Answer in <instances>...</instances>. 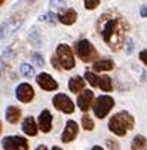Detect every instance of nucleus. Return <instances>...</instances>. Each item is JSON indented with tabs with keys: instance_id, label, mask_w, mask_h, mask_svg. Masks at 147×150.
<instances>
[{
	"instance_id": "nucleus-31",
	"label": "nucleus",
	"mask_w": 147,
	"mask_h": 150,
	"mask_svg": "<svg viewBox=\"0 0 147 150\" xmlns=\"http://www.w3.org/2000/svg\"><path fill=\"white\" fill-rule=\"evenodd\" d=\"M36 150H46V147H45V146H39Z\"/></svg>"
},
{
	"instance_id": "nucleus-4",
	"label": "nucleus",
	"mask_w": 147,
	"mask_h": 150,
	"mask_svg": "<svg viewBox=\"0 0 147 150\" xmlns=\"http://www.w3.org/2000/svg\"><path fill=\"white\" fill-rule=\"evenodd\" d=\"M113 105H114V101H113L112 97L102 95V97H98L95 100V103L92 104V109H94L95 116L102 119V117H106L109 115V112L113 109Z\"/></svg>"
},
{
	"instance_id": "nucleus-2",
	"label": "nucleus",
	"mask_w": 147,
	"mask_h": 150,
	"mask_svg": "<svg viewBox=\"0 0 147 150\" xmlns=\"http://www.w3.org/2000/svg\"><path fill=\"white\" fill-rule=\"evenodd\" d=\"M132 128H134V117L127 112H120L114 115L109 122V129L119 137H123Z\"/></svg>"
},
{
	"instance_id": "nucleus-19",
	"label": "nucleus",
	"mask_w": 147,
	"mask_h": 150,
	"mask_svg": "<svg viewBox=\"0 0 147 150\" xmlns=\"http://www.w3.org/2000/svg\"><path fill=\"white\" fill-rule=\"evenodd\" d=\"M146 146H147V140H146V137H143V135H135L134 140H132L131 149H132V150H143Z\"/></svg>"
},
{
	"instance_id": "nucleus-6",
	"label": "nucleus",
	"mask_w": 147,
	"mask_h": 150,
	"mask_svg": "<svg viewBox=\"0 0 147 150\" xmlns=\"http://www.w3.org/2000/svg\"><path fill=\"white\" fill-rule=\"evenodd\" d=\"M3 149L5 150H28V141L24 137L12 135L3 138Z\"/></svg>"
},
{
	"instance_id": "nucleus-3",
	"label": "nucleus",
	"mask_w": 147,
	"mask_h": 150,
	"mask_svg": "<svg viewBox=\"0 0 147 150\" xmlns=\"http://www.w3.org/2000/svg\"><path fill=\"white\" fill-rule=\"evenodd\" d=\"M52 66L55 69H66V70H71L74 67V57L67 45H59L57 48V54L52 57Z\"/></svg>"
},
{
	"instance_id": "nucleus-13",
	"label": "nucleus",
	"mask_w": 147,
	"mask_h": 150,
	"mask_svg": "<svg viewBox=\"0 0 147 150\" xmlns=\"http://www.w3.org/2000/svg\"><path fill=\"white\" fill-rule=\"evenodd\" d=\"M58 19L61 21L62 24H66V25H71V24L74 23V21L77 19V13H76V11H73V9H66V12L59 13Z\"/></svg>"
},
{
	"instance_id": "nucleus-9",
	"label": "nucleus",
	"mask_w": 147,
	"mask_h": 150,
	"mask_svg": "<svg viewBox=\"0 0 147 150\" xmlns=\"http://www.w3.org/2000/svg\"><path fill=\"white\" fill-rule=\"evenodd\" d=\"M34 97V91L28 83H21L16 89V98L21 103H30Z\"/></svg>"
},
{
	"instance_id": "nucleus-28",
	"label": "nucleus",
	"mask_w": 147,
	"mask_h": 150,
	"mask_svg": "<svg viewBox=\"0 0 147 150\" xmlns=\"http://www.w3.org/2000/svg\"><path fill=\"white\" fill-rule=\"evenodd\" d=\"M107 146H109V147H110L112 150H113V149H114V150H119V146H117V143H116V141L107 140Z\"/></svg>"
},
{
	"instance_id": "nucleus-10",
	"label": "nucleus",
	"mask_w": 147,
	"mask_h": 150,
	"mask_svg": "<svg viewBox=\"0 0 147 150\" xmlns=\"http://www.w3.org/2000/svg\"><path fill=\"white\" fill-rule=\"evenodd\" d=\"M77 132H79L77 123L73 122V120H69V122L66 123V129H64V132H62V137H61L62 143H70V141H73V140L77 137Z\"/></svg>"
},
{
	"instance_id": "nucleus-16",
	"label": "nucleus",
	"mask_w": 147,
	"mask_h": 150,
	"mask_svg": "<svg viewBox=\"0 0 147 150\" xmlns=\"http://www.w3.org/2000/svg\"><path fill=\"white\" fill-rule=\"evenodd\" d=\"M6 119L11 123H16L21 119V110L18 109V107H12V105L8 107L6 109Z\"/></svg>"
},
{
	"instance_id": "nucleus-27",
	"label": "nucleus",
	"mask_w": 147,
	"mask_h": 150,
	"mask_svg": "<svg viewBox=\"0 0 147 150\" xmlns=\"http://www.w3.org/2000/svg\"><path fill=\"white\" fill-rule=\"evenodd\" d=\"M140 59L146 64V66H147V49H144V51H141L140 52Z\"/></svg>"
},
{
	"instance_id": "nucleus-1",
	"label": "nucleus",
	"mask_w": 147,
	"mask_h": 150,
	"mask_svg": "<svg viewBox=\"0 0 147 150\" xmlns=\"http://www.w3.org/2000/svg\"><path fill=\"white\" fill-rule=\"evenodd\" d=\"M97 30L110 49L119 51L125 43V34L128 31V24L117 15L104 13L98 18Z\"/></svg>"
},
{
	"instance_id": "nucleus-20",
	"label": "nucleus",
	"mask_w": 147,
	"mask_h": 150,
	"mask_svg": "<svg viewBox=\"0 0 147 150\" xmlns=\"http://www.w3.org/2000/svg\"><path fill=\"white\" fill-rule=\"evenodd\" d=\"M98 86H100L102 91L110 92V91H112V79H110L109 76H101V77H100V83H98Z\"/></svg>"
},
{
	"instance_id": "nucleus-25",
	"label": "nucleus",
	"mask_w": 147,
	"mask_h": 150,
	"mask_svg": "<svg viewBox=\"0 0 147 150\" xmlns=\"http://www.w3.org/2000/svg\"><path fill=\"white\" fill-rule=\"evenodd\" d=\"M64 0H51V6L55 8V9H61V8H64Z\"/></svg>"
},
{
	"instance_id": "nucleus-33",
	"label": "nucleus",
	"mask_w": 147,
	"mask_h": 150,
	"mask_svg": "<svg viewBox=\"0 0 147 150\" xmlns=\"http://www.w3.org/2000/svg\"><path fill=\"white\" fill-rule=\"evenodd\" d=\"M52 150H61L59 147H52Z\"/></svg>"
},
{
	"instance_id": "nucleus-29",
	"label": "nucleus",
	"mask_w": 147,
	"mask_h": 150,
	"mask_svg": "<svg viewBox=\"0 0 147 150\" xmlns=\"http://www.w3.org/2000/svg\"><path fill=\"white\" fill-rule=\"evenodd\" d=\"M34 59H36V62L39 64V66H42V67H43L45 61H43V58H40V55H39V54H36V55H34Z\"/></svg>"
},
{
	"instance_id": "nucleus-22",
	"label": "nucleus",
	"mask_w": 147,
	"mask_h": 150,
	"mask_svg": "<svg viewBox=\"0 0 147 150\" xmlns=\"http://www.w3.org/2000/svg\"><path fill=\"white\" fill-rule=\"evenodd\" d=\"M85 79L92 85V86H98V83H100V77L95 76V74L91 73V71H86V73H85Z\"/></svg>"
},
{
	"instance_id": "nucleus-26",
	"label": "nucleus",
	"mask_w": 147,
	"mask_h": 150,
	"mask_svg": "<svg viewBox=\"0 0 147 150\" xmlns=\"http://www.w3.org/2000/svg\"><path fill=\"white\" fill-rule=\"evenodd\" d=\"M40 19H43V21H48L49 24H55V19H57V16H55L54 13H48V15H45V16H42Z\"/></svg>"
},
{
	"instance_id": "nucleus-32",
	"label": "nucleus",
	"mask_w": 147,
	"mask_h": 150,
	"mask_svg": "<svg viewBox=\"0 0 147 150\" xmlns=\"http://www.w3.org/2000/svg\"><path fill=\"white\" fill-rule=\"evenodd\" d=\"M92 150H102V149H101L100 146H94V147H92Z\"/></svg>"
},
{
	"instance_id": "nucleus-21",
	"label": "nucleus",
	"mask_w": 147,
	"mask_h": 150,
	"mask_svg": "<svg viewBox=\"0 0 147 150\" xmlns=\"http://www.w3.org/2000/svg\"><path fill=\"white\" fill-rule=\"evenodd\" d=\"M82 126L85 128L86 131H92L94 129V120L89 117V115H85L82 117Z\"/></svg>"
},
{
	"instance_id": "nucleus-14",
	"label": "nucleus",
	"mask_w": 147,
	"mask_h": 150,
	"mask_svg": "<svg viewBox=\"0 0 147 150\" xmlns=\"http://www.w3.org/2000/svg\"><path fill=\"white\" fill-rule=\"evenodd\" d=\"M69 88L71 92L77 94V92H82L83 88H85V79H82L80 76H74L70 79V83H69Z\"/></svg>"
},
{
	"instance_id": "nucleus-7",
	"label": "nucleus",
	"mask_w": 147,
	"mask_h": 150,
	"mask_svg": "<svg viewBox=\"0 0 147 150\" xmlns=\"http://www.w3.org/2000/svg\"><path fill=\"white\" fill-rule=\"evenodd\" d=\"M52 103H54V105L57 107L58 110L64 112V113H73V112H74V104H73V101H71L67 95H64V94L55 95Z\"/></svg>"
},
{
	"instance_id": "nucleus-8",
	"label": "nucleus",
	"mask_w": 147,
	"mask_h": 150,
	"mask_svg": "<svg viewBox=\"0 0 147 150\" xmlns=\"http://www.w3.org/2000/svg\"><path fill=\"white\" fill-rule=\"evenodd\" d=\"M37 85L42 88V89H45V91H55L58 88V83L48 74V73H40L36 79Z\"/></svg>"
},
{
	"instance_id": "nucleus-17",
	"label": "nucleus",
	"mask_w": 147,
	"mask_h": 150,
	"mask_svg": "<svg viewBox=\"0 0 147 150\" xmlns=\"http://www.w3.org/2000/svg\"><path fill=\"white\" fill-rule=\"evenodd\" d=\"M113 67H114V64L112 59H101V61H97L94 64L95 71H107V70H112Z\"/></svg>"
},
{
	"instance_id": "nucleus-12",
	"label": "nucleus",
	"mask_w": 147,
	"mask_h": 150,
	"mask_svg": "<svg viewBox=\"0 0 147 150\" xmlns=\"http://www.w3.org/2000/svg\"><path fill=\"white\" fill-rule=\"evenodd\" d=\"M39 128L43 132H49L52 128V115L49 110H43L39 116Z\"/></svg>"
},
{
	"instance_id": "nucleus-23",
	"label": "nucleus",
	"mask_w": 147,
	"mask_h": 150,
	"mask_svg": "<svg viewBox=\"0 0 147 150\" xmlns=\"http://www.w3.org/2000/svg\"><path fill=\"white\" fill-rule=\"evenodd\" d=\"M21 73L27 77H31V76H34V69L31 66H28V64H23L21 66Z\"/></svg>"
},
{
	"instance_id": "nucleus-11",
	"label": "nucleus",
	"mask_w": 147,
	"mask_h": 150,
	"mask_svg": "<svg viewBox=\"0 0 147 150\" xmlns=\"http://www.w3.org/2000/svg\"><path fill=\"white\" fill-rule=\"evenodd\" d=\"M92 100H94V94L92 91H82L77 97V105L82 112L89 110V107L92 105Z\"/></svg>"
},
{
	"instance_id": "nucleus-15",
	"label": "nucleus",
	"mask_w": 147,
	"mask_h": 150,
	"mask_svg": "<svg viewBox=\"0 0 147 150\" xmlns=\"http://www.w3.org/2000/svg\"><path fill=\"white\" fill-rule=\"evenodd\" d=\"M23 131L27 134V135H36L37 134V125H36V122H34V119L30 116V117H27L24 122H23Z\"/></svg>"
},
{
	"instance_id": "nucleus-18",
	"label": "nucleus",
	"mask_w": 147,
	"mask_h": 150,
	"mask_svg": "<svg viewBox=\"0 0 147 150\" xmlns=\"http://www.w3.org/2000/svg\"><path fill=\"white\" fill-rule=\"evenodd\" d=\"M19 24H21V21H19V19H9L6 24H3V33H2V37L11 34L12 31H15V30L19 27Z\"/></svg>"
},
{
	"instance_id": "nucleus-24",
	"label": "nucleus",
	"mask_w": 147,
	"mask_h": 150,
	"mask_svg": "<svg viewBox=\"0 0 147 150\" xmlns=\"http://www.w3.org/2000/svg\"><path fill=\"white\" fill-rule=\"evenodd\" d=\"M98 5H100V0H85V8L89 11L95 9Z\"/></svg>"
},
{
	"instance_id": "nucleus-5",
	"label": "nucleus",
	"mask_w": 147,
	"mask_h": 150,
	"mask_svg": "<svg viewBox=\"0 0 147 150\" xmlns=\"http://www.w3.org/2000/svg\"><path fill=\"white\" fill-rule=\"evenodd\" d=\"M76 52L83 62H89L97 58V49L89 43L88 40H79L76 43Z\"/></svg>"
},
{
	"instance_id": "nucleus-30",
	"label": "nucleus",
	"mask_w": 147,
	"mask_h": 150,
	"mask_svg": "<svg viewBox=\"0 0 147 150\" xmlns=\"http://www.w3.org/2000/svg\"><path fill=\"white\" fill-rule=\"evenodd\" d=\"M141 15H143V16H147V8H143V9H141Z\"/></svg>"
}]
</instances>
